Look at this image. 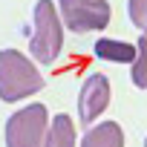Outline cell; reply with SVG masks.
I'll return each mask as SVG.
<instances>
[{"mask_svg":"<svg viewBox=\"0 0 147 147\" xmlns=\"http://www.w3.org/2000/svg\"><path fill=\"white\" fill-rule=\"evenodd\" d=\"M43 90V75L38 66L18 49L0 52V101L15 104Z\"/></svg>","mask_w":147,"mask_h":147,"instance_id":"6da1fadb","label":"cell"},{"mask_svg":"<svg viewBox=\"0 0 147 147\" xmlns=\"http://www.w3.org/2000/svg\"><path fill=\"white\" fill-rule=\"evenodd\" d=\"M63 26L75 35L101 32L110 26V3L107 0H61L58 3Z\"/></svg>","mask_w":147,"mask_h":147,"instance_id":"277c9868","label":"cell"},{"mask_svg":"<svg viewBox=\"0 0 147 147\" xmlns=\"http://www.w3.org/2000/svg\"><path fill=\"white\" fill-rule=\"evenodd\" d=\"M127 15L136 29L147 32V0H127Z\"/></svg>","mask_w":147,"mask_h":147,"instance_id":"30bf717a","label":"cell"},{"mask_svg":"<svg viewBox=\"0 0 147 147\" xmlns=\"http://www.w3.org/2000/svg\"><path fill=\"white\" fill-rule=\"evenodd\" d=\"M95 55H98L101 61H113V63H133V61H136V43L101 38V40L95 43Z\"/></svg>","mask_w":147,"mask_h":147,"instance_id":"ba28073f","label":"cell"},{"mask_svg":"<svg viewBox=\"0 0 147 147\" xmlns=\"http://www.w3.org/2000/svg\"><path fill=\"white\" fill-rule=\"evenodd\" d=\"M110 107V81L101 72H92V75L84 81L81 95H78V115L84 124L92 127V121Z\"/></svg>","mask_w":147,"mask_h":147,"instance_id":"5b68a950","label":"cell"},{"mask_svg":"<svg viewBox=\"0 0 147 147\" xmlns=\"http://www.w3.org/2000/svg\"><path fill=\"white\" fill-rule=\"evenodd\" d=\"M49 113L43 104H26L6 121V147H43Z\"/></svg>","mask_w":147,"mask_h":147,"instance_id":"3957f363","label":"cell"},{"mask_svg":"<svg viewBox=\"0 0 147 147\" xmlns=\"http://www.w3.org/2000/svg\"><path fill=\"white\" fill-rule=\"evenodd\" d=\"M144 147H147V138H144Z\"/></svg>","mask_w":147,"mask_h":147,"instance_id":"8fae6325","label":"cell"},{"mask_svg":"<svg viewBox=\"0 0 147 147\" xmlns=\"http://www.w3.org/2000/svg\"><path fill=\"white\" fill-rule=\"evenodd\" d=\"M43 147H75V124L66 113L49 118V130H46V141Z\"/></svg>","mask_w":147,"mask_h":147,"instance_id":"52a82bcc","label":"cell"},{"mask_svg":"<svg viewBox=\"0 0 147 147\" xmlns=\"http://www.w3.org/2000/svg\"><path fill=\"white\" fill-rule=\"evenodd\" d=\"M130 81L138 90H147V32L138 38L136 43V61H133V72H130Z\"/></svg>","mask_w":147,"mask_h":147,"instance_id":"9c48e42d","label":"cell"},{"mask_svg":"<svg viewBox=\"0 0 147 147\" xmlns=\"http://www.w3.org/2000/svg\"><path fill=\"white\" fill-rule=\"evenodd\" d=\"M63 49V23L58 15V6L52 0H38L35 3V29L29 40V52L38 63H55Z\"/></svg>","mask_w":147,"mask_h":147,"instance_id":"7a4b0ae2","label":"cell"},{"mask_svg":"<svg viewBox=\"0 0 147 147\" xmlns=\"http://www.w3.org/2000/svg\"><path fill=\"white\" fill-rule=\"evenodd\" d=\"M81 147H124V130L118 121H101L87 130Z\"/></svg>","mask_w":147,"mask_h":147,"instance_id":"8992f818","label":"cell"}]
</instances>
